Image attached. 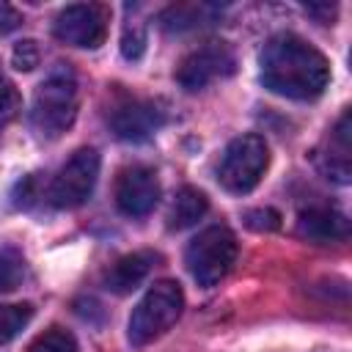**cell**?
<instances>
[{
	"instance_id": "6da1fadb",
	"label": "cell",
	"mask_w": 352,
	"mask_h": 352,
	"mask_svg": "<svg viewBox=\"0 0 352 352\" xmlns=\"http://www.w3.org/2000/svg\"><path fill=\"white\" fill-rule=\"evenodd\" d=\"M261 82L286 99H316L330 82L327 58L294 33L272 36L261 50Z\"/></svg>"
},
{
	"instance_id": "7a4b0ae2",
	"label": "cell",
	"mask_w": 352,
	"mask_h": 352,
	"mask_svg": "<svg viewBox=\"0 0 352 352\" xmlns=\"http://www.w3.org/2000/svg\"><path fill=\"white\" fill-rule=\"evenodd\" d=\"M77 77L66 63H58L36 88L33 94V107H30V121L33 129L41 138H60L77 118Z\"/></svg>"
},
{
	"instance_id": "3957f363",
	"label": "cell",
	"mask_w": 352,
	"mask_h": 352,
	"mask_svg": "<svg viewBox=\"0 0 352 352\" xmlns=\"http://www.w3.org/2000/svg\"><path fill=\"white\" fill-rule=\"evenodd\" d=\"M184 311V292L176 280H157L132 308L126 336L132 346H146L168 333Z\"/></svg>"
},
{
	"instance_id": "277c9868",
	"label": "cell",
	"mask_w": 352,
	"mask_h": 352,
	"mask_svg": "<svg viewBox=\"0 0 352 352\" xmlns=\"http://www.w3.org/2000/svg\"><path fill=\"white\" fill-rule=\"evenodd\" d=\"M236 253L239 245L234 231L226 226H209L187 245L184 264L198 286H214L231 272Z\"/></svg>"
},
{
	"instance_id": "5b68a950",
	"label": "cell",
	"mask_w": 352,
	"mask_h": 352,
	"mask_svg": "<svg viewBox=\"0 0 352 352\" xmlns=\"http://www.w3.org/2000/svg\"><path fill=\"white\" fill-rule=\"evenodd\" d=\"M267 165H270L267 140L253 132L239 135L226 146L220 168H217V179L228 192L245 195L261 182V176L267 173Z\"/></svg>"
},
{
	"instance_id": "8992f818",
	"label": "cell",
	"mask_w": 352,
	"mask_h": 352,
	"mask_svg": "<svg viewBox=\"0 0 352 352\" xmlns=\"http://www.w3.org/2000/svg\"><path fill=\"white\" fill-rule=\"evenodd\" d=\"M99 179V154L94 148H77L50 184V204L58 209H74L85 204Z\"/></svg>"
},
{
	"instance_id": "52a82bcc",
	"label": "cell",
	"mask_w": 352,
	"mask_h": 352,
	"mask_svg": "<svg viewBox=\"0 0 352 352\" xmlns=\"http://www.w3.org/2000/svg\"><path fill=\"white\" fill-rule=\"evenodd\" d=\"M234 69L236 58L231 47L226 41H206L182 58V63L176 66V82L184 91H201L209 82L234 74Z\"/></svg>"
},
{
	"instance_id": "ba28073f",
	"label": "cell",
	"mask_w": 352,
	"mask_h": 352,
	"mask_svg": "<svg viewBox=\"0 0 352 352\" xmlns=\"http://www.w3.org/2000/svg\"><path fill=\"white\" fill-rule=\"evenodd\" d=\"M58 41L80 50H96L107 36V8L96 3H74L66 6L52 25Z\"/></svg>"
},
{
	"instance_id": "9c48e42d",
	"label": "cell",
	"mask_w": 352,
	"mask_h": 352,
	"mask_svg": "<svg viewBox=\"0 0 352 352\" xmlns=\"http://www.w3.org/2000/svg\"><path fill=\"white\" fill-rule=\"evenodd\" d=\"M160 201V179L146 165H129L116 179V206L126 217H146Z\"/></svg>"
},
{
	"instance_id": "30bf717a",
	"label": "cell",
	"mask_w": 352,
	"mask_h": 352,
	"mask_svg": "<svg viewBox=\"0 0 352 352\" xmlns=\"http://www.w3.org/2000/svg\"><path fill=\"white\" fill-rule=\"evenodd\" d=\"M162 124H165V110L151 99H126L116 104L110 113L113 135L129 143L148 140Z\"/></svg>"
},
{
	"instance_id": "8fae6325",
	"label": "cell",
	"mask_w": 352,
	"mask_h": 352,
	"mask_svg": "<svg viewBox=\"0 0 352 352\" xmlns=\"http://www.w3.org/2000/svg\"><path fill=\"white\" fill-rule=\"evenodd\" d=\"M316 168L324 173V179H333L338 184H346L352 176V118L349 110L338 118L327 140L316 148Z\"/></svg>"
},
{
	"instance_id": "7c38bea8",
	"label": "cell",
	"mask_w": 352,
	"mask_h": 352,
	"mask_svg": "<svg viewBox=\"0 0 352 352\" xmlns=\"http://www.w3.org/2000/svg\"><path fill=\"white\" fill-rule=\"evenodd\" d=\"M297 234L316 245L344 242L349 236V220L330 206H311L297 217Z\"/></svg>"
},
{
	"instance_id": "4fadbf2b",
	"label": "cell",
	"mask_w": 352,
	"mask_h": 352,
	"mask_svg": "<svg viewBox=\"0 0 352 352\" xmlns=\"http://www.w3.org/2000/svg\"><path fill=\"white\" fill-rule=\"evenodd\" d=\"M160 256L154 250H135L129 256H121L107 272H104V289H110L113 294H129L132 289H138L146 275L154 270V261Z\"/></svg>"
},
{
	"instance_id": "5bb4252c",
	"label": "cell",
	"mask_w": 352,
	"mask_h": 352,
	"mask_svg": "<svg viewBox=\"0 0 352 352\" xmlns=\"http://www.w3.org/2000/svg\"><path fill=\"white\" fill-rule=\"evenodd\" d=\"M206 212H209V198L198 187H182L168 209V228L184 231V228L195 226Z\"/></svg>"
},
{
	"instance_id": "9a60e30c",
	"label": "cell",
	"mask_w": 352,
	"mask_h": 352,
	"mask_svg": "<svg viewBox=\"0 0 352 352\" xmlns=\"http://www.w3.org/2000/svg\"><path fill=\"white\" fill-rule=\"evenodd\" d=\"M25 278H28V261L22 250L14 245H0V294L19 289Z\"/></svg>"
},
{
	"instance_id": "2e32d148",
	"label": "cell",
	"mask_w": 352,
	"mask_h": 352,
	"mask_svg": "<svg viewBox=\"0 0 352 352\" xmlns=\"http://www.w3.org/2000/svg\"><path fill=\"white\" fill-rule=\"evenodd\" d=\"M30 319H33V305L30 302L0 305V346L8 344L11 338H16L28 327Z\"/></svg>"
},
{
	"instance_id": "e0dca14e",
	"label": "cell",
	"mask_w": 352,
	"mask_h": 352,
	"mask_svg": "<svg viewBox=\"0 0 352 352\" xmlns=\"http://www.w3.org/2000/svg\"><path fill=\"white\" fill-rule=\"evenodd\" d=\"M28 352H80V344H77V338H74L69 330H63V327H50V330L38 333V336L30 341Z\"/></svg>"
},
{
	"instance_id": "ac0fdd59",
	"label": "cell",
	"mask_w": 352,
	"mask_h": 352,
	"mask_svg": "<svg viewBox=\"0 0 352 352\" xmlns=\"http://www.w3.org/2000/svg\"><path fill=\"white\" fill-rule=\"evenodd\" d=\"M201 11H206L204 6H173L162 14V28L165 30H187L201 25Z\"/></svg>"
},
{
	"instance_id": "d6986e66",
	"label": "cell",
	"mask_w": 352,
	"mask_h": 352,
	"mask_svg": "<svg viewBox=\"0 0 352 352\" xmlns=\"http://www.w3.org/2000/svg\"><path fill=\"white\" fill-rule=\"evenodd\" d=\"M38 60H41V50H38V44L33 38H22V41L14 44V50H11V66L16 72H33L38 66Z\"/></svg>"
},
{
	"instance_id": "ffe728a7",
	"label": "cell",
	"mask_w": 352,
	"mask_h": 352,
	"mask_svg": "<svg viewBox=\"0 0 352 352\" xmlns=\"http://www.w3.org/2000/svg\"><path fill=\"white\" fill-rule=\"evenodd\" d=\"M22 110V96L16 91V85L11 80L0 77V126L11 124Z\"/></svg>"
},
{
	"instance_id": "44dd1931",
	"label": "cell",
	"mask_w": 352,
	"mask_h": 352,
	"mask_svg": "<svg viewBox=\"0 0 352 352\" xmlns=\"http://www.w3.org/2000/svg\"><path fill=\"white\" fill-rule=\"evenodd\" d=\"M143 52H146V30L140 25L126 28L121 36V55L126 60H138V58H143Z\"/></svg>"
},
{
	"instance_id": "7402d4cb",
	"label": "cell",
	"mask_w": 352,
	"mask_h": 352,
	"mask_svg": "<svg viewBox=\"0 0 352 352\" xmlns=\"http://www.w3.org/2000/svg\"><path fill=\"white\" fill-rule=\"evenodd\" d=\"M245 226L253 228V231H278L280 228V214L272 206H258V209H250L245 214Z\"/></svg>"
},
{
	"instance_id": "603a6c76",
	"label": "cell",
	"mask_w": 352,
	"mask_h": 352,
	"mask_svg": "<svg viewBox=\"0 0 352 352\" xmlns=\"http://www.w3.org/2000/svg\"><path fill=\"white\" fill-rule=\"evenodd\" d=\"M16 28H22V11H16L11 3L0 0V36L14 33Z\"/></svg>"
},
{
	"instance_id": "cb8c5ba5",
	"label": "cell",
	"mask_w": 352,
	"mask_h": 352,
	"mask_svg": "<svg viewBox=\"0 0 352 352\" xmlns=\"http://www.w3.org/2000/svg\"><path fill=\"white\" fill-rule=\"evenodd\" d=\"M308 14H319L322 22H330L336 16V6H308Z\"/></svg>"
}]
</instances>
